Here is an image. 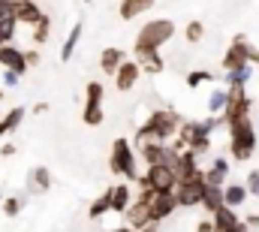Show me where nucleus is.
<instances>
[{
	"label": "nucleus",
	"instance_id": "obj_34",
	"mask_svg": "<svg viewBox=\"0 0 259 232\" xmlns=\"http://www.w3.org/2000/svg\"><path fill=\"white\" fill-rule=\"evenodd\" d=\"M106 100V85L103 82H88L84 85V103H103Z\"/></svg>",
	"mask_w": 259,
	"mask_h": 232
},
{
	"label": "nucleus",
	"instance_id": "obj_23",
	"mask_svg": "<svg viewBox=\"0 0 259 232\" xmlns=\"http://www.w3.org/2000/svg\"><path fill=\"white\" fill-rule=\"evenodd\" d=\"M24 115H27V109H24V106H12L6 115L0 118V139H3V136H9V133H15V130L21 127Z\"/></svg>",
	"mask_w": 259,
	"mask_h": 232
},
{
	"label": "nucleus",
	"instance_id": "obj_48",
	"mask_svg": "<svg viewBox=\"0 0 259 232\" xmlns=\"http://www.w3.org/2000/svg\"><path fill=\"white\" fill-rule=\"evenodd\" d=\"M229 232H250V229H247V226H244V223L238 220V223H235V226H232V229H229Z\"/></svg>",
	"mask_w": 259,
	"mask_h": 232
},
{
	"label": "nucleus",
	"instance_id": "obj_38",
	"mask_svg": "<svg viewBox=\"0 0 259 232\" xmlns=\"http://www.w3.org/2000/svg\"><path fill=\"white\" fill-rule=\"evenodd\" d=\"M196 124H199V133H202V136H211L217 127H223L220 115H208V118H202V121H196Z\"/></svg>",
	"mask_w": 259,
	"mask_h": 232
},
{
	"label": "nucleus",
	"instance_id": "obj_12",
	"mask_svg": "<svg viewBox=\"0 0 259 232\" xmlns=\"http://www.w3.org/2000/svg\"><path fill=\"white\" fill-rule=\"evenodd\" d=\"M42 15H46V12H42V6H39L36 0H12V18L18 21V27H21V24H24V27H33Z\"/></svg>",
	"mask_w": 259,
	"mask_h": 232
},
{
	"label": "nucleus",
	"instance_id": "obj_9",
	"mask_svg": "<svg viewBox=\"0 0 259 232\" xmlns=\"http://www.w3.org/2000/svg\"><path fill=\"white\" fill-rule=\"evenodd\" d=\"M151 190H139V196L136 199H130V205H127V211L121 214L127 223L124 226H130V229L136 232V229H145V226H151V220H148V202H151Z\"/></svg>",
	"mask_w": 259,
	"mask_h": 232
},
{
	"label": "nucleus",
	"instance_id": "obj_10",
	"mask_svg": "<svg viewBox=\"0 0 259 232\" xmlns=\"http://www.w3.org/2000/svg\"><path fill=\"white\" fill-rule=\"evenodd\" d=\"M166 166H169V172L175 175V181H184V178H190L196 169H202V166H199V157H196L193 151H187V148L178 151V154L172 151V157L166 160Z\"/></svg>",
	"mask_w": 259,
	"mask_h": 232
},
{
	"label": "nucleus",
	"instance_id": "obj_1",
	"mask_svg": "<svg viewBox=\"0 0 259 232\" xmlns=\"http://www.w3.org/2000/svg\"><path fill=\"white\" fill-rule=\"evenodd\" d=\"M178 127H181V115L175 112V109H154L148 121L136 130V136H133V151H139V148H145V145H151V142H163V145H169L172 139H175V133H178Z\"/></svg>",
	"mask_w": 259,
	"mask_h": 232
},
{
	"label": "nucleus",
	"instance_id": "obj_17",
	"mask_svg": "<svg viewBox=\"0 0 259 232\" xmlns=\"http://www.w3.org/2000/svg\"><path fill=\"white\" fill-rule=\"evenodd\" d=\"M0 66L9 69V72H15V75H24L27 72V63H24L21 49H15L12 43L9 46H0Z\"/></svg>",
	"mask_w": 259,
	"mask_h": 232
},
{
	"label": "nucleus",
	"instance_id": "obj_43",
	"mask_svg": "<svg viewBox=\"0 0 259 232\" xmlns=\"http://www.w3.org/2000/svg\"><path fill=\"white\" fill-rule=\"evenodd\" d=\"M241 223H244V226H247L250 232L259 229V214H250V217H247V220H241Z\"/></svg>",
	"mask_w": 259,
	"mask_h": 232
},
{
	"label": "nucleus",
	"instance_id": "obj_39",
	"mask_svg": "<svg viewBox=\"0 0 259 232\" xmlns=\"http://www.w3.org/2000/svg\"><path fill=\"white\" fill-rule=\"evenodd\" d=\"M244 181H247V184H244V190H247V196H253V199H259V169H250Z\"/></svg>",
	"mask_w": 259,
	"mask_h": 232
},
{
	"label": "nucleus",
	"instance_id": "obj_41",
	"mask_svg": "<svg viewBox=\"0 0 259 232\" xmlns=\"http://www.w3.org/2000/svg\"><path fill=\"white\" fill-rule=\"evenodd\" d=\"M21 82V75H15V72H9V69H3V82L0 85H6V88H15Z\"/></svg>",
	"mask_w": 259,
	"mask_h": 232
},
{
	"label": "nucleus",
	"instance_id": "obj_26",
	"mask_svg": "<svg viewBox=\"0 0 259 232\" xmlns=\"http://www.w3.org/2000/svg\"><path fill=\"white\" fill-rule=\"evenodd\" d=\"M247 202V190L244 184H223V205L226 208H238Z\"/></svg>",
	"mask_w": 259,
	"mask_h": 232
},
{
	"label": "nucleus",
	"instance_id": "obj_25",
	"mask_svg": "<svg viewBox=\"0 0 259 232\" xmlns=\"http://www.w3.org/2000/svg\"><path fill=\"white\" fill-rule=\"evenodd\" d=\"M109 193H112V205H109V211H115V214H124L130 205V184H115V187H109Z\"/></svg>",
	"mask_w": 259,
	"mask_h": 232
},
{
	"label": "nucleus",
	"instance_id": "obj_5",
	"mask_svg": "<svg viewBox=\"0 0 259 232\" xmlns=\"http://www.w3.org/2000/svg\"><path fill=\"white\" fill-rule=\"evenodd\" d=\"M223 91H226V106H223V112H220L223 127H226L229 121H235V118L250 115V106H253V100H250L247 88H241V85H229V88H223Z\"/></svg>",
	"mask_w": 259,
	"mask_h": 232
},
{
	"label": "nucleus",
	"instance_id": "obj_6",
	"mask_svg": "<svg viewBox=\"0 0 259 232\" xmlns=\"http://www.w3.org/2000/svg\"><path fill=\"white\" fill-rule=\"evenodd\" d=\"M202 190H205V175H202V169H196L190 178H184V181L175 184V190H172L175 205L178 208H196L199 199H202Z\"/></svg>",
	"mask_w": 259,
	"mask_h": 232
},
{
	"label": "nucleus",
	"instance_id": "obj_44",
	"mask_svg": "<svg viewBox=\"0 0 259 232\" xmlns=\"http://www.w3.org/2000/svg\"><path fill=\"white\" fill-rule=\"evenodd\" d=\"M12 15V0H0V18Z\"/></svg>",
	"mask_w": 259,
	"mask_h": 232
},
{
	"label": "nucleus",
	"instance_id": "obj_32",
	"mask_svg": "<svg viewBox=\"0 0 259 232\" xmlns=\"http://www.w3.org/2000/svg\"><path fill=\"white\" fill-rule=\"evenodd\" d=\"M15 33H18V21H15L12 15L0 18V46H9V43L15 40Z\"/></svg>",
	"mask_w": 259,
	"mask_h": 232
},
{
	"label": "nucleus",
	"instance_id": "obj_42",
	"mask_svg": "<svg viewBox=\"0 0 259 232\" xmlns=\"http://www.w3.org/2000/svg\"><path fill=\"white\" fill-rule=\"evenodd\" d=\"M247 63H250V66H259V49L253 46V43L247 46Z\"/></svg>",
	"mask_w": 259,
	"mask_h": 232
},
{
	"label": "nucleus",
	"instance_id": "obj_46",
	"mask_svg": "<svg viewBox=\"0 0 259 232\" xmlns=\"http://www.w3.org/2000/svg\"><path fill=\"white\" fill-rule=\"evenodd\" d=\"M49 109H52V106H49V103H36V106H33V115H46V112H49Z\"/></svg>",
	"mask_w": 259,
	"mask_h": 232
},
{
	"label": "nucleus",
	"instance_id": "obj_51",
	"mask_svg": "<svg viewBox=\"0 0 259 232\" xmlns=\"http://www.w3.org/2000/svg\"><path fill=\"white\" fill-rule=\"evenodd\" d=\"M0 97H3V85H0Z\"/></svg>",
	"mask_w": 259,
	"mask_h": 232
},
{
	"label": "nucleus",
	"instance_id": "obj_28",
	"mask_svg": "<svg viewBox=\"0 0 259 232\" xmlns=\"http://www.w3.org/2000/svg\"><path fill=\"white\" fill-rule=\"evenodd\" d=\"M106 121V109H103V103H84V109H81V124H88V127H100Z\"/></svg>",
	"mask_w": 259,
	"mask_h": 232
},
{
	"label": "nucleus",
	"instance_id": "obj_2",
	"mask_svg": "<svg viewBox=\"0 0 259 232\" xmlns=\"http://www.w3.org/2000/svg\"><path fill=\"white\" fill-rule=\"evenodd\" d=\"M229 127V154H232V160H250L253 154H256V130H253V118L244 115V118H235V121H229L226 124Z\"/></svg>",
	"mask_w": 259,
	"mask_h": 232
},
{
	"label": "nucleus",
	"instance_id": "obj_22",
	"mask_svg": "<svg viewBox=\"0 0 259 232\" xmlns=\"http://www.w3.org/2000/svg\"><path fill=\"white\" fill-rule=\"evenodd\" d=\"M151 9H154V0H121L118 15L124 21H133V18H139L142 12H151Z\"/></svg>",
	"mask_w": 259,
	"mask_h": 232
},
{
	"label": "nucleus",
	"instance_id": "obj_14",
	"mask_svg": "<svg viewBox=\"0 0 259 232\" xmlns=\"http://www.w3.org/2000/svg\"><path fill=\"white\" fill-rule=\"evenodd\" d=\"M133 60H136V66H139L142 72H148V75H160V72L166 69L163 55L154 52V49H133Z\"/></svg>",
	"mask_w": 259,
	"mask_h": 232
},
{
	"label": "nucleus",
	"instance_id": "obj_16",
	"mask_svg": "<svg viewBox=\"0 0 259 232\" xmlns=\"http://www.w3.org/2000/svg\"><path fill=\"white\" fill-rule=\"evenodd\" d=\"M139 75H142V69L136 66V60H133V58H127L121 66H118V72H115V88L127 94V91H133V88H136Z\"/></svg>",
	"mask_w": 259,
	"mask_h": 232
},
{
	"label": "nucleus",
	"instance_id": "obj_36",
	"mask_svg": "<svg viewBox=\"0 0 259 232\" xmlns=\"http://www.w3.org/2000/svg\"><path fill=\"white\" fill-rule=\"evenodd\" d=\"M202 36H205V24H202V21H190V24L184 27V40H187L190 46L202 43Z\"/></svg>",
	"mask_w": 259,
	"mask_h": 232
},
{
	"label": "nucleus",
	"instance_id": "obj_47",
	"mask_svg": "<svg viewBox=\"0 0 259 232\" xmlns=\"http://www.w3.org/2000/svg\"><path fill=\"white\" fill-rule=\"evenodd\" d=\"M0 154H3V157H12V154H15V145H12V142H6V145L0 148Z\"/></svg>",
	"mask_w": 259,
	"mask_h": 232
},
{
	"label": "nucleus",
	"instance_id": "obj_45",
	"mask_svg": "<svg viewBox=\"0 0 259 232\" xmlns=\"http://www.w3.org/2000/svg\"><path fill=\"white\" fill-rule=\"evenodd\" d=\"M196 232H211V217H208V220H199V223H196Z\"/></svg>",
	"mask_w": 259,
	"mask_h": 232
},
{
	"label": "nucleus",
	"instance_id": "obj_4",
	"mask_svg": "<svg viewBox=\"0 0 259 232\" xmlns=\"http://www.w3.org/2000/svg\"><path fill=\"white\" fill-rule=\"evenodd\" d=\"M136 163H139V157H136L130 139L127 136H118V139L112 142V157H109V169H112V175L127 178V181H136V178H139Z\"/></svg>",
	"mask_w": 259,
	"mask_h": 232
},
{
	"label": "nucleus",
	"instance_id": "obj_27",
	"mask_svg": "<svg viewBox=\"0 0 259 232\" xmlns=\"http://www.w3.org/2000/svg\"><path fill=\"white\" fill-rule=\"evenodd\" d=\"M81 33H84V21H75V24H72V30H69V36H66L64 49H61V60H72L75 49H78V40H81Z\"/></svg>",
	"mask_w": 259,
	"mask_h": 232
},
{
	"label": "nucleus",
	"instance_id": "obj_53",
	"mask_svg": "<svg viewBox=\"0 0 259 232\" xmlns=\"http://www.w3.org/2000/svg\"><path fill=\"white\" fill-rule=\"evenodd\" d=\"M0 199H3V196H0Z\"/></svg>",
	"mask_w": 259,
	"mask_h": 232
},
{
	"label": "nucleus",
	"instance_id": "obj_11",
	"mask_svg": "<svg viewBox=\"0 0 259 232\" xmlns=\"http://www.w3.org/2000/svg\"><path fill=\"white\" fill-rule=\"evenodd\" d=\"M175 208H178V205H175V196H172V193H154L151 202H148V220H151V226H157V223H163L166 217H172Z\"/></svg>",
	"mask_w": 259,
	"mask_h": 232
},
{
	"label": "nucleus",
	"instance_id": "obj_7",
	"mask_svg": "<svg viewBox=\"0 0 259 232\" xmlns=\"http://www.w3.org/2000/svg\"><path fill=\"white\" fill-rule=\"evenodd\" d=\"M139 190H151V193H172L175 190V175L169 172V166H148L145 172L136 178Z\"/></svg>",
	"mask_w": 259,
	"mask_h": 232
},
{
	"label": "nucleus",
	"instance_id": "obj_31",
	"mask_svg": "<svg viewBox=\"0 0 259 232\" xmlns=\"http://www.w3.org/2000/svg\"><path fill=\"white\" fill-rule=\"evenodd\" d=\"M30 33H33V43L36 46H42V43H49V36H52V15L46 12L33 27H30Z\"/></svg>",
	"mask_w": 259,
	"mask_h": 232
},
{
	"label": "nucleus",
	"instance_id": "obj_13",
	"mask_svg": "<svg viewBox=\"0 0 259 232\" xmlns=\"http://www.w3.org/2000/svg\"><path fill=\"white\" fill-rule=\"evenodd\" d=\"M247 46H250V40H247L244 33H235L232 46L226 49V55H223V60H220L226 72H229V69H238V66L247 63Z\"/></svg>",
	"mask_w": 259,
	"mask_h": 232
},
{
	"label": "nucleus",
	"instance_id": "obj_18",
	"mask_svg": "<svg viewBox=\"0 0 259 232\" xmlns=\"http://www.w3.org/2000/svg\"><path fill=\"white\" fill-rule=\"evenodd\" d=\"M229 172H232V163H229L226 157H214V160H211V166H208V169H202L205 184H211V187H223V184H226V178H229Z\"/></svg>",
	"mask_w": 259,
	"mask_h": 232
},
{
	"label": "nucleus",
	"instance_id": "obj_19",
	"mask_svg": "<svg viewBox=\"0 0 259 232\" xmlns=\"http://www.w3.org/2000/svg\"><path fill=\"white\" fill-rule=\"evenodd\" d=\"M52 190V169L49 166H33L30 175H27V193L33 196H42Z\"/></svg>",
	"mask_w": 259,
	"mask_h": 232
},
{
	"label": "nucleus",
	"instance_id": "obj_30",
	"mask_svg": "<svg viewBox=\"0 0 259 232\" xmlns=\"http://www.w3.org/2000/svg\"><path fill=\"white\" fill-rule=\"evenodd\" d=\"M250 79H253V66L244 63V66H238V69H229V72H226V88H229V85H241V88H247Z\"/></svg>",
	"mask_w": 259,
	"mask_h": 232
},
{
	"label": "nucleus",
	"instance_id": "obj_20",
	"mask_svg": "<svg viewBox=\"0 0 259 232\" xmlns=\"http://www.w3.org/2000/svg\"><path fill=\"white\" fill-rule=\"evenodd\" d=\"M124 60H127V52H124V49L109 46V49H103V55H100V69H103L106 75H115Z\"/></svg>",
	"mask_w": 259,
	"mask_h": 232
},
{
	"label": "nucleus",
	"instance_id": "obj_33",
	"mask_svg": "<svg viewBox=\"0 0 259 232\" xmlns=\"http://www.w3.org/2000/svg\"><path fill=\"white\" fill-rule=\"evenodd\" d=\"M21 208H24V199H21V196H3V199H0V211H3L6 217H18Z\"/></svg>",
	"mask_w": 259,
	"mask_h": 232
},
{
	"label": "nucleus",
	"instance_id": "obj_15",
	"mask_svg": "<svg viewBox=\"0 0 259 232\" xmlns=\"http://www.w3.org/2000/svg\"><path fill=\"white\" fill-rule=\"evenodd\" d=\"M136 157H139L145 166H166V160L172 157V148H169V145H163V142H151V145L139 148V151H136Z\"/></svg>",
	"mask_w": 259,
	"mask_h": 232
},
{
	"label": "nucleus",
	"instance_id": "obj_49",
	"mask_svg": "<svg viewBox=\"0 0 259 232\" xmlns=\"http://www.w3.org/2000/svg\"><path fill=\"white\" fill-rule=\"evenodd\" d=\"M109 232H133L130 226H115V229H109Z\"/></svg>",
	"mask_w": 259,
	"mask_h": 232
},
{
	"label": "nucleus",
	"instance_id": "obj_8",
	"mask_svg": "<svg viewBox=\"0 0 259 232\" xmlns=\"http://www.w3.org/2000/svg\"><path fill=\"white\" fill-rule=\"evenodd\" d=\"M175 139L187 148V151H193L196 157L199 154H208L211 151V136H202L199 133V124L196 121H181V127H178V133H175Z\"/></svg>",
	"mask_w": 259,
	"mask_h": 232
},
{
	"label": "nucleus",
	"instance_id": "obj_37",
	"mask_svg": "<svg viewBox=\"0 0 259 232\" xmlns=\"http://www.w3.org/2000/svg\"><path fill=\"white\" fill-rule=\"evenodd\" d=\"M202 82H214V72H208V69H193V72H187V88H199Z\"/></svg>",
	"mask_w": 259,
	"mask_h": 232
},
{
	"label": "nucleus",
	"instance_id": "obj_50",
	"mask_svg": "<svg viewBox=\"0 0 259 232\" xmlns=\"http://www.w3.org/2000/svg\"><path fill=\"white\" fill-rule=\"evenodd\" d=\"M136 232H157V226H145V229H136Z\"/></svg>",
	"mask_w": 259,
	"mask_h": 232
},
{
	"label": "nucleus",
	"instance_id": "obj_35",
	"mask_svg": "<svg viewBox=\"0 0 259 232\" xmlns=\"http://www.w3.org/2000/svg\"><path fill=\"white\" fill-rule=\"evenodd\" d=\"M223 106H226V91H223V88H214V91L208 94V115H220Z\"/></svg>",
	"mask_w": 259,
	"mask_h": 232
},
{
	"label": "nucleus",
	"instance_id": "obj_40",
	"mask_svg": "<svg viewBox=\"0 0 259 232\" xmlns=\"http://www.w3.org/2000/svg\"><path fill=\"white\" fill-rule=\"evenodd\" d=\"M21 55H24V63H27V69L39 63V52H36V49H27V52H21Z\"/></svg>",
	"mask_w": 259,
	"mask_h": 232
},
{
	"label": "nucleus",
	"instance_id": "obj_29",
	"mask_svg": "<svg viewBox=\"0 0 259 232\" xmlns=\"http://www.w3.org/2000/svg\"><path fill=\"white\" fill-rule=\"evenodd\" d=\"M109 205H112V193H109V187H106V190H103V193H100V196L91 202V208H88V217H91V220H100L103 214H109Z\"/></svg>",
	"mask_w": 259,
	"mask_h": 232
},
{
	"label": "nucleus",
	"instance_id": "obj_52",
	"mask_svg": "<svg viewBox=\"0 0 259 232\" xmlns=\"http://www.w3.org/2000/svg\"><path fill=\"white\" fill-rule=\"evenodd\" d=\"M81 3H91V0H81Z\"/></svg>",
	"mask_w": 259,
	"mask_h": 232
},
{
	"label": "nucleus",
	"instance_id": "obj_3",
	"mask_svg": "<svg viewBox=\"0 0 259 232\" xmlns=\"http://www.w3.org/2000/svg\"><path fill=\"white\" fill-rule=\"evenodd\" d=\"M172 36H175V21H169V18H151L136 33L133 49H154V52H160Z\"/></svg>",
	"mask_w": 259,
	"mask_h": 232
},
{
	"label": "nucleus",
	"instance_id": "obj_24",
	"mask_svg": "<svg viewBox=\"0 0 259 232\" xmlns=\"http://www.w3.org/2000/svg\"><path fill=\"white\" fill-rule=\"evenodd\" d=\"M199 205L208 211V214H214L217 208H223V187H211V184H205V190H202V199H199Z\"/></svg>",
	"mask_w": 259,
	"mask_h": 232
},
{
	"label": "nucleus",
	"instance_id": "obj_21",
	"mask_svg": "<svg viewBox=\"0 0 259 232\" xmlns=\"http://www.w3.org/2000/svg\"><path fill=\"white\" fill-rule=\"evenodd\" d=\"M238 220H241V217L235 214V208H226V205H223V208H217V211L211 214V232H229Z\"/></svg>",
	"mask_w": 259,
	"mask_h": 232
}]
</instances>
